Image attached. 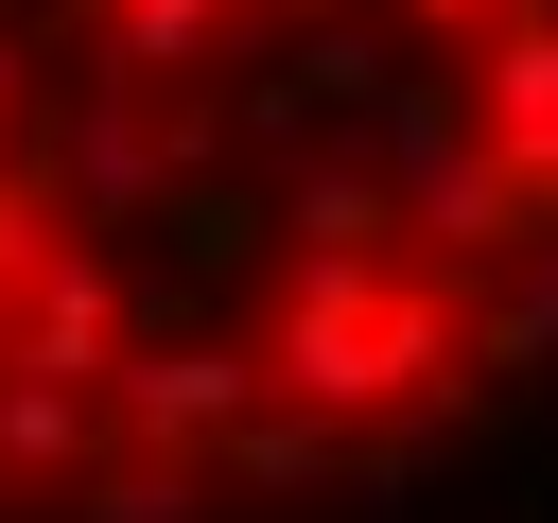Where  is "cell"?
<instances>
[{
	"label": "cell",
	"instance_id": "cell-1",
	"mask_svg": "<svg viewBox=\"0 0 558 523\" xmlns=\"http://www.w3.org/2000/svg\"><path fill=\"white\" fill-rule=\"evenodd\" d=\"M558 384V0H0V523H314Z\"/></svg>",
	"mask_w": 558,
	"mask_h": 523
}]
</instances>
